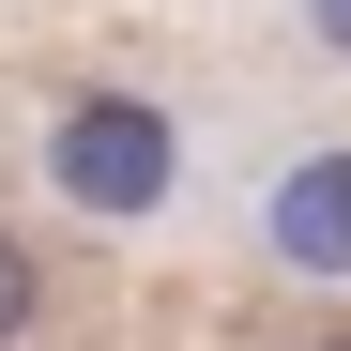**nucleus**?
<instances>
[{"label":"nucleus","mask_w":351,"mask_h":351,"mask_svg":"<svg viewBox=\"0 0 351 351\" xmlns=\"http://www.w3.org/2000/svg\"><path fill=\"white\" fill-rule=\"evenodd\" d=\"M46 184L123 229V214H153L168 184H184V138H168L153 92H62V107H46Z\"/></svg>","instance_id":"1"},{"label":"nucleus","mask_w":351,"mask_h":351,"mask_svg":"<svg viewBox=\"0 0 351 351\" xmlns=\"http://www.w3.org/2000/svg\"><path fill=\"white\" fill-rule=\"evenodd\" d=\"M31 321H46V245H31L16 214H0V351H16Z\"/></svg>","instance_id":"3"},{"label":"nucleus","mask_w":351,"mask_h":351,"mask_svg":"<svg viewBox=\"0 0 351 351\" xmlns=\"http://www.w3.org/2000/svg\"><path fill=\"white\" fill-rule=\"evenodd\" d=\"M260 245H275L290 275H351V138H336V153H306V168H275Z\"/></svg>","instance_id":"2"},{"label":"nucleus","mask_w":351,"mask_h":351,"mask_svg":"<svg viewBox=\"0 0 351 351\" xmlns=\"http://www.w3.org/2000/svg\"><path fill=\"white\" fill-rule=\"evenodd\" d=\"M306 351H351V321H336V336H306Z\"/></svg>","instance_id":"5"},{"label":"nucleus","mask_w":351,"mask_h":351,"mask_svg":"<svg viewBox=\"0 0 351 351\" xmlns=\"http://www.w3.org/2000/svg\"><path fill=\"white\" fill-rule=\"evenodd\" d=\"M306 46H321V62H351V0H306Z\"/></svg>","instance_id":"4"}]
</instances>
